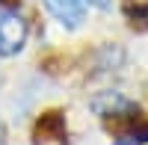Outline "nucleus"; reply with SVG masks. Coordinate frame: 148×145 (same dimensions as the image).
Listing matches in <instances>:
<instances>
[{
	"label": "nucleus",
	"instance_id": "f257e3e1",
	"mask_svg": "<svg viewBox=\"0 0 148 145\" xmlns=\"http://www.w3.org/2000/svg\"><path fill=\"white\" fill-rule=\"evenodd\" d=\"M30 36V24L24 21L21 12L3 9L0 12V56H15Z\"/></svg>",
	"mask_w": 148,
	"mask_h": 145
},
{
	"label": "nucleus",
	"instance_id": "f03ea898",
	"mask_svg": "<svg viewBox=\"0 0 148 145\" xmlns=\"http://www.w3.org/2000/svg\"><path fill=\"white\" fill-rule=\"evenodd\" d=\"M45 9L68 30L80 27V21L86 18V0H45Z\"/></svg>",
	"mask_w": 148,
	"mask_h": 145
},
{
	"label": "nucleus",
	"instance_id": "7ed1b4c3",
	"mask_svg": "<svg viewBox=\"0 0 148 145\" xmlns=\"http://www.w3.org/2000/svg\"><path fill=\"white\" fill-rule=\"evenodd\" d=\"M92 110L98 116H133V113L139 116L136 104L127 101L121 92H104V95H98V98L92 101Z\"/></svg>",
	"mask_w": 148,
	"mask_h": 145
},
{
	"label": "nucleus",
	"instance_id": "20e7f679",
	"mask_svg": "<svg viewBox=\"0 0 148 145\" xmlns=\"http://www.w3.org/2000/svg\"><path fill=\"white\" fill-rule=\"evenodd\" d=\"M113 145H139V142H136V139H133V136H125V139H116Z\"/></svg>",
	"mask_w": 148,
	"mask_h": 145
}]
</instances>
